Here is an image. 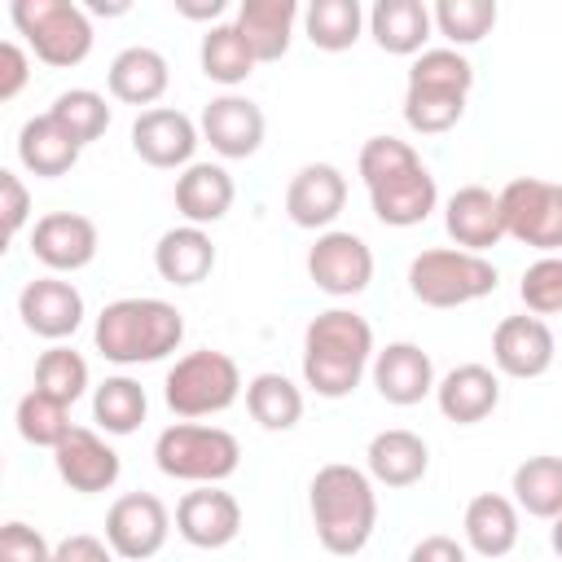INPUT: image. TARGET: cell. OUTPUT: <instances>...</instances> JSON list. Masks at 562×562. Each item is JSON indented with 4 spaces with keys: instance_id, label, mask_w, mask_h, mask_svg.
<instances>
[{
    "instance_id": "cell-38",
    "label": "cell",
    "mask_w": 562,
    "mask_h": 562,
    "mask_svg": "<svg viewBox=\"0 0 562 562\" xmlns=\"http://www.w3.org/2000/svg\"><path fill=\"white\" fill-rule=\"evenodd\" d=\"M70 404L44 395V391H26L18 400V435L35 448H57L70 435Z\"/></svg>"
},
{
    "instance_id": "cell-19",
    "label": "cell",
    "mask_w": 562,
    "mask_h": 562,
    "mask_svg": "<svg viewBox=\"0 0 562 562\" xmlns=\"http://www.w3.org/2000/svg\"><path fill=\"white\" fill-rule=\"evenodd\" d=\"M443 228L457 241V250L483 255L505 237V211H501V193L483 189V184H465L448 198L443 206Z\"/></svg>"
},
{
    "instance_id": "cell-2",
    "label": "cell",
    "mask_w": 562,
    "mask_h": 562,
    "mask_svg": "<svg viewBox=\"0 0 562 562\" xmlns=\"http://www.w3.org/2000/svg\"><path fill=\"white\" fill-rule=\"evenodd\" d=\"M373 329L360 312L329 307L312 316L303 334V382L321 400H342L360 386L364 369L373 364Z\"/></svg>"
},
{
    "instance_id": "cell-49",
    "label": "cell",
    "mask_w": 562,
    "mask_h": 562,
    "mask_svg": "<svg viewBox=\"0 0 562 562\" xmlns=\"http://www.w3.org/2000/svg\"><path fill=\"white\" fill-rule=\"evenodd\" d=\"M127 9H132L127 0H88V13H105V18H119Z\"/></svg>"
},
{
    "instance_id": "cell-17",
    "label": "cell",
    "mask_w": 562,
    "mask_h": 562,
    "mask_svg": "<svg viewBox=\"0 0 562 562\" xmlns=\"http://www.w3.org/2000/svg\"><path fill=\"white\" fill-rule=\"evenodd\" d=\"M53 465H57L61 483H66L70 492H83V496L110 492V487L119 483V470H123L119 452H114L97 430H88V426H75V430L53 448Z\"/></svg>"
},
{
    "instance_id": "cell-50",
    "label": "cell",
    "mask_w": 562,
    "mask_h": 562,
    "mask_svg": "<svg viewBox=\"0 0 562 562\" xmlns=\"http://www.w3.org/2000/svg\"><path fill=\"white\" fill-rule=\"evenodd\" d=\"M549 544H553V553L562 558V514L553 518V527H549Z\"/></svg>"
},
{
    "instance_id": "cell-23",
    "label": "cell",
    "mask_w": 562,
    "mask_h": 562,
    "mask_svg": "<svg viewBox=\"0 0 562 562\" xmlns=\"http://www.w3.org/2000/svg\"><path fill=\"white\" fill-rule=\"evenodd\" d=\"M364 461H369V479H378L382 487H413L430 470V448L422 435L395 426V430H382L369 439Z\"/></svg>"
},
{
    "instance_id": "cell-21",
    "label": "cell",
    "mask_w": 562,
    "mask_h": 562,
    "mask_svg": "<svg viewBox=\"0 0 562 562\" xmlns=\"http://www.w3.org/2000/svg\"><path fill=\"white\" fill-rule=\"evenodd\" d=\"M373 386L386 404L395 408H408V404H422L439 382H435V364L430 356L417 347V342H386L378 356H373Z\"/></svg>"
},
{
    "instance_id": "cell-13",
    "label": "cell",
    "mask_w": 562,
    "mask_h": 562,
    "mask_svg": "<svg viewBox=\"0 0 562 562\" xmlns=\"http://www.w3.org/2000/svg\"><path fill=\"white\" fill-rule=\"evenodd\" d=\"M132 149L140 162L149 167H193V149H198V123L184 114V110H171V105H154V110H140L136 123H132Z\"/></svg>"
},
{
    "instance_id": "cell-11",
    "label": "cell",
    "mask_w": 562,
    "mask_h": 562,
    "mask_svg": "<svg viewBox=\"0 0 562 562\" xmlns=\"http://www.w3.org/2000/svg\"><path fill=\"white\" fill-rule=\"evenodd\" d=\"M307 277L316 281V290H325L334 299H351V294L369 290V281H373V250L364 246V237L329 228L307 250Z\"/></svg>"
},
{
    "instance_id": "cell-29",
    "label": "cell",
    "mask_w": 562,
    "mask_h": 562,
    "mask_svg": "<svg viewBox=\"0 0 562 562\" xmlns=\"http://www.w3.org/2000/svg\"><path fill=\"white\" fill-rule=\"evenodd\" d=\"M154 268L171 285H198V281H206L211 268H215V246H211L206 228H198V224L167 228L158 237V246H154Z\"/></svg>"
},
{
    "instance_id": "cell-48",
    "label": "cell",
    "mask_w": 562,
    "mask_h": 562,
    "mask_svg": "<svg viewBox=\"0 0 562 562\" xmlns=\"http://www.w3.org/2000/svg\"><path fill=\"white\" fill-rule=\"evenodd\" d=\"M228 9V0H176V13L189 22H215Z\"/></svg>"
},
{
    "instance_id": "cell-36",
    "label": "cell",
    "mask_w": 562,
    "mask_h": 562,
    "mask_svg": "<svg viewBox=\"0 0 562 562\" xmlns=\"http://www.w3.org/2000/svg\"><path fill=\"white\" fill-rule=\"evenodd\" d=\"M408 88L417 92H448V97H470L474 88V66L461 48H426L408 66Z\"/></svg>"
},
{
    "instance_id": "cell-46",
    "label": "cell",
    "mask_w": 562,
    "mask_h": 562,
    "mask_svg": "<svg viewBox=\"0 0 562 562\" xmlns=\"http://www.w3.org/2000/svg\"><path fill=\"white\" fill-rule=\"evenodd\" d=\"M31 79V66H26V53L9 40L0 44V101H13Z\"/></svg>"
},
{
    "instance_id": "cell-27",
    "label": "cell",
    "mask_w": 562,
    "mask_h": 562,
    "mask_svg": "<svg viewBox=\"0 0 562 562\" xmlns=\"http://www.w3.org/2000/svg\"><path fill=\"white\" fill-rule=\"evenodd\" d=\"M430 31H435V18L422 0H378L369 9V35L378 40L382 53H395V57L426 53L422 44L430 40Z\"/></svg>"
},
{
    "instance_id": "cell-33",
    "label": "cell",
    "mask_w": 562,
    "mask_h": 562,
    "mask_svg": "<svg viewBox=\"0 0 562 562\" xmlns=\"http://www.w3.org/2000/svg\"><path fill=\"white\" fill-rule=\"evenodd\" d=\"M149 413V400H145V386L136 378H105L97 391H92V422L105 430V435H132Z\"/></svg>"
},
{
    "instance_id": "cell-44",
    "label": "cell",
    "mask_w": 562,
    "mask_h": 562,
    "mask_svg": "<svg viewBox=\"0 0 562 562\" xmlns=\"http://www.w3.org/2000/svg\"><path fill=\"white\" fill-rule=\"evenodd\" d=\"M0 211H4V237H18L22 233V224H26V215H31V193H26V184L13 176V171H0Z\"/></svg>"
},
{
    "instance_id": "cell-10",
    "label": "cell",
    "mask_w": 562,
    "mask_h": 562,
    "mask_svg": "<svg viewBox=\"0 0 562 562\" xmlns=\"http://www.w3.org/2000/svg\"><path fill=\"white\" fill-rule=\"evenodd\" d=\"M167 531H171V514L154 492H127L105 514V540L127 562L154 558L167 544Z\"/></svg>"
},
{
    "instance_id": "cell-8",
    "label": "cell",
    "mask_w": 562,
    "mask_h": 562,
    "mask_svg": "<svg viewBox=\"0 0 562 562\" xmlns=\"http://www.w3.org/2000/svg\"><path fill=\"white\" fill-rule=\"evenodd\" d=\"M18 35H26V44L35 48V57L44 66H79L92 53V22L88 9L70 4V0H13L9 9Z\"/></svg>"
},
{
    "instance_id": "cell-12",
    "label": "cell",
    "mask_w": 562,
    "mask_h": 562,
    "mask_svg": "<svg viewBox=\"0 0 562 562\" xmlns=\"http://www.w3.org/2000/svg\"><path fill=\"white\" fill-rule=\"evenodd\" d=\"M176 531L193 549H224L241 531V505L220 483H202V487H193V492L180 496V505H176Z\"/></svg>"
},
{
    "instance_id": "cell-41",
    "label": "cell",
    "mask_w": 562,
    "mask_h": 562,
    "mask_svg": "<svg viewBox=\"0 0 562 562\" xmlns=\"http://www.w3.org/2000/svg\"><path fill=\"white\" fill-rule=\"evenodd\" d=\"M465 114V97H448V92H404V123L422 136H439L448 127H457Z\"/></svg>"
},
{
    "instance_id": "cell-43",
    "label": "cell",
    "mask_w": 562,
    "mask_h": 562,
    "mask_svg": "<svg viewBox=\"0 0 562 562\" xmlns=\"http://www.w3.org/2000/svg\"><path fill=\"white\" fill-rule=\"evenodd\" d=\"M0 562H53V544L26 527V522H4L0 531Z\"/></svg>"
},
{
    "instance_id": "cell-45",
    "label": "cell",
    "mask_w": 562,
    "mask_h": 562,
    "mask_svg": "<svg viewBox=\"0 0 562 562\" xmlns=\"http://www.w3.org/2000/svg\"><path fill=\"white\" fill-rule=\"evenodd\" d=\"M114 558H119V553L110 549V540L88 536V531L66 536V540L53 549V562H114Z\"/></svg>"
},
{
    "instance_id": "cell-39",
    "label": "cell",
    "mask_w": 562,
    "mask_h": 562,
    "mask_svg": "<svg viewBox=\"0 0 562 562\" xmlns=\"http://www.w3.org/2000/svg\"><path fill=\"white\" fill-rule=\"evenodd\" d=\"M48 114H53L79 145H92V140L105 136V127H110V105H105V97L92 92V88L57 92V101L48 105Z\"/></svg>"
},
{
    "instance_id": "cell-3",
    "label": "cell",
    "mask_w": 562,
    "mask_h": 562,
    "mask_svg": "<svg viewBox=\"0 0 562 562\" xmlns=\"http://www.w3.org/2000/svg\"><path fill=\"white\" fill-rule=\"evenodd\" d=\"M312 522H316V540L338 553V558H356L373 527H378V492H373V479L356 465H321L312 487Z\"/></svg>"
},
{
    "instance_id": "cell-26",
    "label": "cell",
    "mask_w": 562,
    "mask_h": 562,
    "mask_svg": "<svg viewBox=\"0 0 562 562\" xmlns=\"http://www.w3.org/2000/svg\"><path fill=\"white\" fill-rule=\"evenodd\" d=\"M461 527H465V544H470L479 558H487V562L505 558V553L518 544V509H514V501L501 496V492H479V496L465 505Z\"/></svg>"
},
{
    "instance_id": "cell-25",
    "label": "cell",
    "mask_w": 562,
    "mask_h": 562,
    "mask_svg": "<svg viewBox=\"0 0 562 562\" xmlns=\"http://www.w3.org/2000/svg\"><path fill=\"white\" fill-rule=\"evenodd\" d=\"M79 140L53 119V114H35L22 123L18 132V158L31 176H44V180H57L66 176L75 162H79Z\"/></svg>"
},
{
    "instance_id": "cell-37",
    "label": "cell",
    "mask_w": 562,
    "mask_h": 562,
    "mask_svg": "<svg viewBox=\"0 0 562 562\" xmlns=\"http://www.w3.org/2000/svg\"><path fill=\"white\" fill-rule=\"evenodd\" d=\"M496 13H501L496 0H439V4L430 9L435 31H439L452 48H470V44H479L483 35H492Z\"/></svg>"
},
{
    "instance_id": "cell-4",
    "label": "cell",
    "mask_w": 562,
    "mask_h": 562,
    "mask_svg": "<svg viewBox=\"0 0 562 562\" xmlns=\"http://www.w3.org/2000/svg\"><path fill=\"white\" fill-rule=\"evenodd\" d=\"M184 316L167 299H114L101 307L92 342L110 364H149L180 347Z\"/></svg>"
},
{
    "instance_id": "cell-47",
    "label": "cell",
    "mask_w": 562,
    "mask_h": 562,
    "mask_svg": "<svg viewBox=\"0 0 562 562\" xmlns=\"http://www.w3.org/2000/svg\"><path fill=\"white\" fill-rule=\"evenodd\" d=\"M408 562H465V544H457L452 536H426L413 544Z\"/></svg>"
},
{
    "instance_id": "cell-20",
    "label": "cell",
    "mask_w": 562,
    "mask_h": 562,
    "mask_svg": "<svg viewBox=\"0 0 562 562\" xmlns=\"http://www.w3.org/2000/svg\"><path fill=\"white\" fill-rule=\"evenodd\" d=\"M347 206V180L329 162H307L285 189V215L299 228H329Z\"/></svg>"
},
{
    "instance_id": "cell-7",
    "label": "cell",
    "mask_w": 562,
    "mask_h": 562,
    "mask_svg": "<svg viewBox=\"0 0 562 562\" xmlns=\"http://www.w3.org/2000/svg\"><path fill=\"white\" fill-rule=\"evenodd\" d=\"M162 395H167V408H171L176 417H184V422L211 417V413L233 408V400L241 395V369H237L233 356L202 347V351L180 356V360L167 369Z\"/></svg>"
},
{
    "instance_id": "cell-18",
    "label": "cell",
    "mask_w": 562,
    "mask_h": 562,
    "mask_svg": "<svg viewBox=\"0 0 562 562\" xmlns=\"http://www.w3.org/2000/svg\"><path fill=\"white\" fill-rule=\"evenodd\" d=\"M198 132L220 158H250L263 145V110L250 97L224 92V97L206 101Z\"/></svg>"
},
{
    "instance_id": "cell-35",
    "label": "cell",
    "mask_w": 562,
    "mask_h": 562,
    "mask_svg": "<svg viewBox=\"0 0 562 562\" xmlns=\"http://www.w3.org/2000/svg\"><path fill=\"white\" fill-rule=\"evenodd\" d=\"M246 408L263 430H290L303 417V391L285 373H259L246 386Z\"/></svg>"
},
{
    "instance_id": "cell-30",
    "label": "cell",
    "mask_w": 562,
    "mask_h": 562,
    "mask_svg": "<svg viewBox=\"0 0 562 562\" xmlns=\"http://www.w3.org/2000/svg\"><path fill=\"white\" fill-rule=\"evenodd\" d=\"M237 189H233V176L220 167V162H193L184 167V176L176 180V211L189 220V224H215L228 215Z\"/></svg>"
},
{
    "instance_id": "cell-42",
    "label": "cell",
    "mask_w": 562,
    "mask_h": 562,
    "mask_svg": "<svg viewBox=\"0 0 562 562\" xmlns=\"http://www.w3.org/2000/svg\"><path fill=\"white\" fill-rule=\"evenodd\" d=\"M518 294H522V303H527L531 316H540V321L544 316H558L562 312V255H540L522 272Z\"/></svg>"
},
{
    "instance_id": "cell-34",
    "label": "cell",
    "mask_w": 562,
    "mask_h": 562,
    "mask_svg": "<svg viewBox=\"0 0 562 562\" xmlns=\"http://www.w3.org/2000/svg\"><path fill=\"white\" fill-rule=\"evenodd\" d=\"M514 501L531 518H558L562 514V457H527L514 470Z\"/></svg>"
},
{
    "instance_id": "cell-1",
    "label": "cell",
    "mask_w": 562,
    "mask_h": 562,
    "mask_svg": "<svg viewBox=\"0 0 562 562\" xmlns=\"http://www.w3.org/2000/svg\"><path fill=\"white\" fill-rule=\"evenodd\" d=\"M356 167H360V180L369 184L373 215L386 228H413L439 202V184H435L430 167L400 136H369L360 145V162Z\"/></svg>"
},
{
    "instance_id": "cell-24",
    "label": "cell",
    "mask_w": 562,
    "mask_h": 562,
    "mask_svg": "<svg viewBox=\"0 0 562 562\" xmlns=\"http://www.w3.org/2000/svg\"><path fill=\"white\" fill-rule=\"evenodd\" d=\"M110 97L123 101V105H149L167 92L171 83V70H167V57L158 48H145V44H132L123 48L114 61H110Z\"/></svg>"
},
{
    "instance_id": "cell-14",
    "label": "cell",
    "mask_w": 562,
    "mask_h": 562,
    "mask_svg": "<svg viewBox=\"0 0 562 562\" xmlns=\"http://www.w3.org/2000/svg\"><path fill=\"white\" fill-rule=\"evenodd\" d=\"M31 255L48 272H79L97 259V224L79 211H48L31 228Z\"/></svg>"
},
{
    "instance_id": "cell-22",
    "label": "cell",
    "mask_w": 562,
    "mask_h": 562,
    "mask_svg": "<svg viewBox=\"0 0 562 562\" xmlns=\"http://www.w3.org/2000/svg\"><path fill=\"white\" fill-rule=\"evenodd\" d=\"M439 413L457 426H474L483 417H492V408L501 404V378L487 364H457L452 373L439 378L435 386Z\"/></svg>"
},
{
    "instance_id": "cell-15",
    "label": "cell",
    "mask_w": 562,
    "mask_h": 562,
    "mask_svg": "<svg viewBox=\"0 0 562 562\" xmlns=\"http://www.w3.org/2000/svg\"><path fill=\"white\" fill-rule=\"evenodd\" d=\"M553 356H558V342H553V329L540 316H527V312L505 316L492 334V360L505 378H518V382L540 378V373H549Z\"/></svg>"
},
{
    "instance_id": "cell-28",
    "label": "cell",
    "mask_w": 562,
    "mask_h": 562,
    "mask_svg": "<svg viewBox=\"0 0 562 562\" xmlns=\"http://www.w3.org/2000/svg\"><path fill=\"white\" fill-rule=\"evenodd\" d=\"M294 22H299L294 0H241L237 9V31L246 35L255 61H281L290 53Z\"/></svg>"
},
{
    "instance_id": "cell-5",
    "label": "cell",
    "mask_w": 562,
    "mask_h": 562,
    "mask_svg": "<svg viewBox=\"0 0 562 562\" xmlns=\"http://www.w3.org/2000/svg\"><path fill=\"white\" fill-rule=\"evenodd\" d=\"M501 272L492 259L457 250V246H435L422 250L408 263V290L426 307H465L474 299H487L496 290Z\"/></svg>"
},
{
    "instance_id": "cell-9",
    "label": "cell",
    "mask_w": 562,
    "mask_h": 562,
    "mask_svg": "<svg viewBox=\"0 0 562 562\" xmlns=\"http://www.w3.org/2000/svg\"><path fill=\"white\" fill-rule=\"evenodd\" d=\"M501 211H505V237L540 255L562 250V184L540 176H518L501 189Z\"/></svg>"
},
{
    "instance_id": "cell-40",
    "label": "cell",
    "mask_w": 562,
    "mask_h": 562,
    "mask_svg": "<svg viewBox=\"0 0 562 562\" xmlns=\"http://www.w3.org/2000/svg\"><path fill=\"white\" fill-rule=\"evenodd\" d=\"M88 386V360L70 347H48L40 360H35V391L61 400V404H75Z\"/></svg>"
},
{
    "instance_id": "cell-16",
    "label": "cell",
    "mask_w": 562,
    "mask_h": 562,
    "mask_svg": "<svg viewBox=\"0 0 562 562\" xmlns=\"http://www.w3.org/2000/svg\"><path fill=\"white\" fill-rule=\"evenodd\" d=\"M18 316L31 334L48 338V342H61L79 329L83 321V294L75 290V281H61V277H35L22 285L18 294Z\"/></svg>"
},
{
    "instance_id": "cell-31",
    "label": "cell",
    "mask_w": 562,
    "mask_h": 562,
    "mask_svg": "<svg viewBox=\"0 0 562 562\" xmlns=\"http://www.w3.org/2000/svg\"><path fill=\"white\" fill-rule=\"evenodd\" d=\"M198 61H202V75L224 83V88H237L250 79V70L259 66L246 35L237 31V22H224V26H211L202 35V48H198Z\"/></svg>"
},
{
    "instance_id": "cell-32",
    "label": "cell",
    "mask_w": 562,
    "mask_h": 562,
    "mask_svg": "<svg viewBox=\"0 0 562 562\" xmlns=\"http://www.w3.org/2000/svg\"><path fill=\"white\" fill-rule=\"evenodd\" d=\"M303 31L316 48L325 53H342L360 40L364 31V9L360 0H312L303 9Z\"/></svg>"
},
{
    "instance_id": "cell-6",
    "label": "cell",
    "mask_w": 562,
    "mask_h": 562,
    "mask_svg": "<svg viewBox=\"0 0 562 562\" xmlns=\"http://www.w3.org/2000/svg\"><path fill=\"white\" fill-rule=\"evenodd\" d=\"M154 461L167 479L180 483H224L241 465V443L224 426H202V422H176L158 435Z\"/></svg>"
}]
</instances>
